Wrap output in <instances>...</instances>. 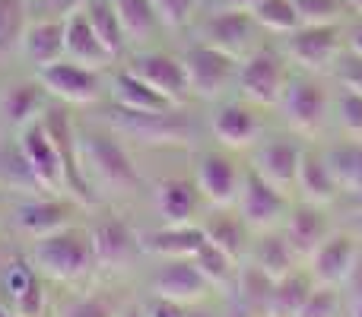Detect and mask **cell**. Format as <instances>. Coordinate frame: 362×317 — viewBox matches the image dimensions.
<instances>
[{
    "mask_svg": "<svg viewBox=\"0 0 362 317\" xmlns=\"http://www.w3.org/2000/svg\"><path fill=\"white\" fill-rule=\"evenodd\" d=\"M153 216L159 225H187L197 222L200 213L206 210L204 193H200L194 172H169L146 181Z\"/></svg>",
    "mask_w": 362,
    "mask_h": 317,
    "instance_id": "16",
    "label": "cell"
},
{
    "mask_svg": "<svg viewBox=\"0 0 362 317\" xmlns=\"http://www.w3.org/2000/svg\"><path fill=\"white\" fill-rule=\"evenodd\" d=\"M153 6L163 23V32H181L194 23L200 0H153Z\"/></svg>",
    "mask_w": 362,
    "mask_h": 317,
    "instance_id": "43",
    "label": "cell"
},
{
    "mask_svg": "<svg viewBox=\"0 0 362 317\" xmlns=\"http://www.w3.org/2000/svg\"><path fill=\"white\" fill-rule=\"evenodd\" d=\"M359 248H362L359 238L353 235L350 229L337 225V229H334L331 235H327L325 241L312 251V257L305 261V267H308V273L315 276V282H318V286L344 289L346 276H350L353 263H356Z\"/></svg>",
    "mask_w": 362,
    "mask_h": 317,
    "instance_id": "23",
    "label": "cell"
},
{
    "mask_svg": "<svg viewBox=\"0 0 362 317\" xmlns=\"http://www.w3.org/2000/svg\"><path fill=\"white\" fill-rule=\"evenodd\" d=\"M223 317H257V314L248 311V308H245L242 301H235L232 295H226L223 299Z\"/></svg>",
    "mask_w": 362,
    "mask_h": 317,
    "instance_id": "50",
    "label": "cell"
},
{
    "mask_svg": "<svg viewBox=\"0 0 362 317\" xmlns=\"http://www.w3.org/2000/svg\"><path fill=\"white\" fill-rule=\"evenodd\" d=\"M76 146L80 165L102 206H118L146 193V174L137 162V152L105 118L76 114Z\"/></svg>",
    "mask_w": 362,
    "mask_h": 317,
    "instance_id": "1",
    "label": "cell"
},
{
    "mask_svg": "<svg viewBox=\"0 0 362 317\" xmlns=\"http://www.w3.org/2000/svg\"><path fill=\"white\" fill-rule=\"evenodd\" d=\"M191 172L206 206H235L245 178V156L213 143L191 152Z\"/></svg>",
    "mask_w": 362,
    "mask_h": 317,
    "instance_id": "13",
    "label": "cell"
},
{
    "mask_svg": "<svg viewBox=\"0 0 362 317\" xmlns=\"http://www.w3.org/2000/svg\"><path fill=\"white\" fill-rule=\"evenodd\" d=\"M321 146H325L327 165H331L340 191H344V200L362 206V140L327 133V137L321 140Z\"/></svg>",
    "mask_w": 362,
    "mask_h": 317,
    "instance_id": "29",
    "label": "cell"
},
{
    "mask_svg": "<svg viewBox=\"0 0 362 317\" xmlns=\"http://www.w3.org/2000/svg\"><path fill=\"white\" fill-rule=\"evenodd\" d=\"M64 48H67V57L76 64H86L93 70H112L118 67L115 57L105 51V44L99 42V35L93 32V23H89L86 10L76 6L67 16V32H64Z\"/></svg>",
    "mask_w": 362,
    "mask_h": 317,
    "instance_id": "31",
    "label": "cell"
},
{
    "mask_svg": "<svg viewBox=\"0 0 362 317\" xmlns=\"http://www.w3.org/2000/svg\"><path fill=\"white\" fill-rule=\"evenodd\" d=\"M305 143L308 140H302L299 133H293L283 124H276L245 152V159H248V165L257 168L274 187H280L283 193L296 197V178H299V162H302Z\"/></svg>",
    "mask_w": 362,
    "mask_h": 317,
    "instance_id": "14",
    "label": "cell"
},
{
    "mask_svg": "<svg viewBox=\"0 0 362 317\" xmlns=\"http://www.w3.org/2000/svg\"><path fill=\"white\" fill-rule=\"evenodd\" d=\"M245 261L255 263V267L261 270V273H267L270 280H280V276H286L289 270H296L302 263L299 254L293 251V244H289V238L283 235V229L255 232Z\"/></svg>",
    "mask_w": 362,
    "mask_h": 317,
    "instance_id": "32",
    "label": "cell"
},
{
    "mask_svg": "<svg viewBox=\"0 0 362 317\" xmlns=\"http://www.w3.org/2000/svg\"><path fill=\"white\" fill-rule=\"evenodd\" d=\"M293 4L302 25L344 23V13H346V0H293Z\"/></svg>",
    "mask_w": 362,
    "mask_h": 317,
    "instance_id": "42",
    "label": "cell"
},
{
    "mask_svg": "<svg viewBox=\"0 0 362 317\" xmlns=\"http://www.w3.org/2000/svg\"><path fill=\"white\" fill-rule=\"evenodd\" d=\"M280 48L286 51L296 70L331 76L340 54L346 51V23L299 25L296 32L280 38Z\"/></svg>",
    "mask_w": 362,
    "mask_h": 317,
    "instance_id": "12",
    "label": "cell"
},
{
    "mask_svg": "<svg viewBox=\"0 0 362 317\" xmlns=\"http://www.w3.org/2000/svg\"><path fill=\"white\" fill-rule=\"evenodd\" d=\"M13 251H16V248H13L10 241H0V270H4V263L10 261V254H13Z\"/></svg>",
    "mask_w": 362,
    "mask_h": 317,
    "instance_id": "53",
    "label": "cell"
},
{
    "mask_svg": "<svg viewBox=\"0 0 362 317\" xmlns=\"http://www.w3.org/2000/svg\"><path fill=\"white\" fill-rule=\"evenodd\" d=\"M124 67L131 73H137L144 83H150L156 92H163L172 105L178 108H191L197 105L191 92V80H187L185 61L175 51H163V48H134L131 54L124 57Z\"/></svg>",
    "mask_w": 362,
    "mask_h": 317,
    "instance_id": "15",
    "label": "cell"
},
{
    "mask_svg": "<svg viewBox=\"0 0 362 317\" xmlns=\"http://www.w3.org/2000/svg\"><path fill=\"white\" fill-rule=\"evenodd\" d=\"M105 102L127 108V112H150V114H165L178 108L163 92H156L150 83H144L137 73H131L124 64L108 70V99Z\"/></svg>",
    "mask_w": 362,
    "mask_h": 317,
    "instance_id": "27",
    "label": "cell"
},
{
    "mask_svg": "<svg viewBox=\"0 0 362 317\" xmlns=\"http://www.w3.org/2000/svg\"><path fill=\"white\" fill-rule=\"evenodd\" d=\"M29 25V0H0V57L19 54Z\"/></svg>",
    "mask_w": 362,
    "mask_h": 317,
    "instance_id": "39",
    "label": "cell"
},
{
    "mask_svg": "<svg viewBox=\"0 0 362 317\" xmlns=\"http://www.w3.org/2000/svg\"><path fill=\"white\" fill-rule=\"evenodd\" d=\"M42 124H45V131H48V137L54 140L57 156H61L64 191H67V197H74L86 213L95 210V206H102L99 193L93 191V184H89L86 172H83V165H80V146H76V112L70 105H64V102L51 99L48 108L42 112Z\"/></svg>",
    "mask_w": 362,
    "mask_h": 317,
    "instance_id": "6",
    "label": "cell"
},
{
    "mask_svg": "<svg viewBox=\"0 0 362 317\" xmlns=\"http://www.w3.org/2000/svg\"><path fill=\"white\" fill-rule=\"evenodd\" d=\"M340 225H344V229H350L353 235L362 241V206H353V210L346 213L344 219H340Z\"/></svg>",
    "mask_w": 362,
    "mask_h": 317,
    "instance_id": "49",
    "label": "cell"
},
{
    "mask_svg": "<svg viewBox=\"0 0 362 317\" xmlns=\"http://www.w3.org/2000/svg\"><path fill=\"white\" fill-rule=\"evenodd\" d=\"M276 118L302 140H325L334 131V80L321 73L293 70L280 99Z\"/></svg>",
    "mask_w": 362,
    "mask_h": 317,
    "instance_id": "4",
    "label": "cell"
},
{
    "mask_svg": "<svg viewBox=\"0 0 362 317\" xmlns=\"http://www.w3.org/2000/svg\"><path fill=\"white\" fill-rule=\"evenodd\" d=\"M296 197L308 200V203H321V206L344 203V191H340L337 178H334L331 165H327L321 140H308L305 150H302L299 178H296Z\"/></svg>",
    "mask_w": 362,
    "mask_h": 317,
    "instance_id": "25",
    "label": "cell"
},
{
    "mask_svg": "<svg viewBox=\"0 0 362 317\" xmlns=\"http://www.w3.org/2000/svg\"><path fill=\"white\" fill-rule=\"evenodd\" d=\"M127 299L131 295H127L124 282L95 276L83 286L64 289V295L51 301L48 317H121Z\"/></svg>",
    "mask_w": 362,
    "mask_h": 317,
    "instance_id": "20",
    "label": "cell"
},
{
    "mask_svg": "<svg viewBox=\"0 0 362 317\" xmlns=\"http://www.w3.org/2000/svg\"><path fill=\"white\" fill-rule=\"evenodd\" d=\"M346 317H362V301H356V305H346Z\"/></svg>",
    "mask_w": 362,
    "mask_h": 317,
    "instance_id": "54",
    "label": "cell"
},
{
    "mask_svg": "<svg viewBox=\"0 0 362 317\" xmlns=\"http://www.w3.org/2000/svg\"><path fill=\"white\" fill-rule=\"evenodd\" d=\"M331 80L337 83V86L362 92V57L353 54V51H344L340 61H337V67H334V73H331Z\"/></svg>",
    "mask_w": 362,
    "mask_h": 317,
    "instance_id": "44",
    "label": "cell"
},
{
    "mask_svg": "<svg viewBox=\"0 0 362 317\" xmlns=\"http://www.w3.org/2000/svg\"><path fill=\"white\" fill-rule=\"evenodd\" d=\"M0 317H13V314H10V311H6V308H4V305H0Z\"/></svg>",
    "mask_w": 362,
    "mask_h": 317,
    "instance_id": "56",
    "label": "cell"
},
{
    "mask_svg": "<svg viewBox=\"0 0 362 317\" xmlns=\"http://www.w3.org/2000/svg\"><path fill=\"white\" fill-rule=\"evenodd\" d=\"M261 32L264 29L255 23L251 10H242V6H213L197 23V42L213 44V48L242 61L245 54H251L261 44V38H257Z\"/></svg>",
    "mask_w": 362,
    "mask_h": 317,
    "instance_id": "18",
    "label": "cell"
},
{
    "mask_svg": "<svg viewBox=\"0 0 362 317\" xmlns=\"http://www.w3.org/2000/svg\"><path fill=\"white\" fill-rule=\"evenodd\" d=\"M140 308H144V317H187V305L172 299H163V295H137Z\"/></svg>",
    "mask_w": 362,
    "mask_h": 317,
    "instance_id": "45",
    "label": "cell"
},
{
    "mask_svg": "<svg viewBox=\"0 0 362 317\" xmlns=\"http://www.w3.org/2000/svg\"><path fill=\"white\" fill-rule=\"evenodd\" d=\"M340 225V219L334 216V206H321V203H308V200L293 197V206H289L286 222L280 225L283 235L289 238L293 251L299 254V261L305 263L312 257V251L331 235Z\"/></svg>",
    "mask_w": 362,
    "mask_h": 317,
    "instance_id": "22",
    "label": "cell"
},
{
    "mask_svg": "<svg viewBox=\"0 0 362 317\" xmlns=\"http://www.w3.org/2000/svg\"><path fill=\"white\" fill-rule=\"evenodd\" d=\"M270 289H274V280L267 273L255 267V263L242 261L238 263V280H235V289H232V299L242 301L248 311H255L257 317H264L267 311V301H270Z\"/></svg>",
    "mask_w": 362,
    "mask_h": 317,
    "instance_id": "36",
    "label": "cell"
},
{
    "mask_svg": "<svg viewBox=\"0 0 362 317\" xmlns=\"http://www.w3.org/2000/svg\"><path fill=\"white\" fill-rule=\"evenodd\" d=\"M64 32H67V16L29 19V25H25V32H23L19 54H23L32 67H45V64L61 61V57H67Z\"/></svg>",
    "mask_w": 362,
    "mask_h": 317,
    "instance_id": "30",
    "label": "cell"
},
{
    "mask_svg": "<svg viewBox=\"0 0 362 317\" xmlns=\"http://www.w3.org/2000/svg\"><path fill=\"white\" fill-rule=\"evenodd\" d=\"M267 108L251 105L242 95H229V99L210 105V114H206V133H210L213 143L226 146L232 152H248L264 133L270 131L267 121Z\"/></svg>",
    "mask_w": 362,
    "mask_h": 317,
    "instance_id": "7",
    "label": "cell"
},
{
    "mask_svg": "<svg viewBox=\"0 0 362 317\" xmlns=\"http://www.w3.org/2000/svg\"><path fill=\"white\" fill-rule=\"evenodd\" d=\"M83 10H86L99 42L105 44V51L115 57V64H124V57L131 54V42H127V32H124V25H121L115 4L112 0H83Z\"/></svg>",
    "mask_w": 362,
    "mask_h": 317,
    "instance_id": "34",
    "label": "cell"
},
{
    "mask_svg": "<svg viewBox=\"0 0 362 317\" xmlns=\"http://www.w3.org/2000/svg\"><path fill=\"white\" fill-rule=\"evenodd\" d=\"M118 19L127 32V42L134 48H146L150 42H156V35L163 32V23L156 16V6L153 0H112Z\"/></svg>",
    "mask_w": 362,
    "mask_h": 317,
    "instance_id": "35",
    "label": "cell"
},
{
    "mask_svg": "<svg viewBox=\"0 0 362 317\" xmlns=\"http://www.w3.org/2000/svg\"><path fill=\"white\" fill-rule=\"evenodd\" d=\"M80 213L86 210L67 193H23L6 210V225L23 241H32V238L51 235V232L64 229L70 222H80L76 219Z\"/></svg>",
    "mask_w": 362,
    "mask_h": 317,
    "instance_id": "9",
    "label": "cell"
},
{
    "mask_svg": "<svg viewBox=\"0 0 362 317\" xmlns=\"http://www.w3.org/2000/svg\"><path fill=\"white\" fill-rule=\"evenodd\" d=\"M35 76L48 89L51 99L70 108H99L108 99V70H93L70 57L35 67Z\"/></svg>",
    "mask_w": 362,
    "mask_h": 317,
    "instance_id": "11",
    "label": "cell"
},
{
    "mask_svg": "<svg viewBox=\"0 0 362 317\" xmlns=\"http://www.w3.org/2000/svg\"><path fill=\"white\" fill-rule=\"evenodd\" d=\"M346 51L362 57V13H359V19L346 23Z\"/></svg>",
    "mask_w": 362,
    "mask_h": 317,
    "instance_id": "48",
    "label": "cell"
},
{
    "mask_svg": "<svg viewBox=\"0 0 362 317\" xmlns=\"http://www.w3.org/2000/svg\"><path fill=\"white\" fill-rule=\"evenodd\" d=\"M146 295H163V299L181 301V305H197L206 299H219L216 286L204 276V270L194 263V257H165L153 261L146 273Z\"/></svg>",
    "mask_w": 362,
    "mask_h": 317,
    "instance_id": "17",
    "label": "cell"
},
{
    "mask_svg": "<svg viewBox=\"0 0 362 317\" xmlns=\"http://www.w3.org/2000/svg\"><path fill=\"white\" fill-rule=\"evenodd\" d=\"M86 229L93 238L95 267L102 280L127 282V276L140 273V263L146 261L140 229L118 210V206H95L86 213Z\"/></svg>",
    "mask_w": 362,
    "mask_h": 317,
    "instance_id": "3",
    "label": "cell"
},
{
    "mask_svg": "<svg viewBox=\"0 0 362 317\" xmlns=\"http://www.w3.org/2000/svg\"><path fill=\"white\" fill-rule=\"evenodd\" d=\"M293 61L286 57V51L280 44L261 42L251 54H245L238 61V76H235V95L248 99L251 105L276 112L280 99L289 86L293 76Z\"/></svg>",
    "mask_w": 362,
    "mask_h": 317,
    "instance_id": "5",
    "label": "cell"
},
{
    "mask_svg": "<svg viewBox=\"0 0 362 317\" xmlns=\"http://www.w3.org/2000/svg\"><path fill=\"white\" fill-rule=\"evenodd\" d=\"M206 241L204 229L197 222L187 225H150L140 229V244H144L146 261H165V257H194L200 244Z\"/></svg>",
    "mask_w": 362,
    "mask_h": 317,
    "instance_id": "28",
    "label": "cell"
},
{
    "mask_svg": "<svg viewBox=\"0 0 362 317\" xmlns=\"http://www.w3.org/2000/svg\"><path fill=\"white\" fill-rule=\"evenodd\" d=\"M251 16H255V23L261 25L267 35H280V38L302 25L293 0H257V4L251 6Z\"/></svg>",
    "mask_w": 362,
    "mask_h": 317,
    "instance_id": "38",
    "label": "cell"
},
{
    "mask_svg": "<svg viewBox=\"0 0 362 317\" xmlns=\"http://www.w3.org/2000/svg\"><path fill=\"white\" fill-rule=\"evenodd\" d=\"M318 286L315 276L308 273L305 263H299L296 270H289L286 276L274 280V289H270V301L264 317H299L305 299L312 295V289Z\"/></svg>",
    "mask_w": 362,
    "mask_h": 317,
    "instance_id": "33",
    "label": "cell"
},
{
    "mask_svg": "<svg viewBox=\"0 0 362 317\" xmlns=\"http://www.w3.org/2000/svg\"><path fill=\"white\" fill-rule=\"evenodd\" d=\"M340 137L362 140V92L334 83V131Z\"/></svg>",
    "mask_w": 362,
    "mask_h": 317,
    "instance_id": "40",
    "label": "cell"
},
{
    "mask_svg": "<svg viewBox=\"0 0 362 317\" xmlns=\"http://www.w3.org/2000/svg\"><path fill=\"white\" fill-rule=\"evenodd\" d=\"M194 263L204 270V276L216 286V292L223 295V299L232 295L235 280H238V261H232V257L226 254V251H219L213 241H204L200 251L194 254Z\"/></svg>",
    "mask_w": 362,
    "mask_h": 317,
    "instance_id": "37",
    "label": "cell"
},
{
    "mask_svg": "<svg viewBox=\"0 0 362 317\" xmlns=\"http://www.w3.org/2000/svg\"><path fill=\"white\" fill-rule=\"evenodd\" d=\"M197 225L204 229L206 241H213L219 251H226L232 261H238V263L245 261L255 232L248 229V222L242 219V213H238L235 206H206V210L200 213Z\"/></svg>",
    "mask_w": 362,
    "mask_h": 317,
    "instance_id": "26",
    "label": "cell"
},
{
    "mask_svg": "<svg viewBox=\"0 0 362 317\" xmlns=\"http://www.w3.org/2000/svg\"><path fill=\"white\" fill-rule=\"evenodd\" d=\"M346 6H353L356 13H362V0H346Z\"/></svg>",
    "mask_w": 362,
    "mask_h": 317,
    "instance_id": "55",
    "label": "cell"
},
{
    "mask_svg": "<svg viewBox=\"0 0 362 317\" xmlns=\"http://www.w3.org/2000/svg\"><path fill=\"white\" fill-rule=\"evenodd\" d=\"M51 301V282L35 270L29 254L16 248L0 270V305L13 317H48Z\"/></svg>",
    "mask_w": 362,
    "mask_h": 317,
    "instance_id": "10",
    "label": "cell"
},
{
    "mask_svg": "<svg viewBox=\"0 0 362 317\" xmlns=\"http://www.w3.org/2000/svg\"><path fill=\"white\" fill-rule=\"evenodd\" d=\"M344 299H346V305L362 301V248L356 254V263H353L350 276H346V282H344Z\"/></svg>",
    "mask_w": 362,
    "mask_h": 317,
    "instance_id": "46",
    "label": "cell"
},
{
    "mask_svg": "<svg viewBox=\"0 0 362 317\" xmlns=\"http://www.w3.org/2000/svg\"><path fill=\"white\" fill-rule=\"evenodd\" d=\"M257 0H216V6H242V10H251Z\"/></svg>",
    "mask_w": 362,
    "mask_h": 317,
    "instance_id": "52",
    "label": "cell"
},
{
    "mask_svg": "<svg viewBox=\"0 0 362 317\" xmlns=\"http://www.w3.org/2000/svg\"><path fill=\"white\" fill-rule=\"evenodd\" d=\"M181 61H185L187 80H191L194 102H200V105H216V102L235 95L238 57H232V54H226V51L194 38V42L181 51Z\"/></svg>",
    "mask_w": 362,
    "mask_h": 317,
    "instance_id": "8",
    "label": "cell"
},
{
    "mask_svg": "<svg viewBox=\"0 0 362 317\" xmlns=\"http://www.w3.org/2000/svg\"><path fill=\"white\" fill-rule=\"evenodd\" d=\"M29 4H48V0H29Z\"/></svg>",
    "mask_w": 362,
    "mask_h": 317,
    "instance_id": "57",
    "label": "cell"
},
{
    "mask_svg": "<svg viewBox=\"0 0 362 317\" xmlns=\"http://www.w3.org/2000/svg\"><path fill=\"white\" fill-rule=\"evenodd\" d=\"M48 102H51L48 89L42 86V80H38L35 73L6 80L4 86H0V124H4L10 133H16L19 127H25L35 118H42Z\"/></svg>",
    "mask_w": 362,
    "mask_h": 317,
    "instance_id": "24",
    "label": "cell"
},
{
    "mask_svg": "<svg viewBox=\"0 0 362 317\" xmlns=\"http://www.w3.org/2000/svg\"><path fill=\"white\" fill-rule=\"evenodd\" d=\"M299 317H346V299L344 289L337 286H315L305 299Z\"/></svg>",
    "mask_w": 362,
    "mask_h": 317,
    "instance_id": "41",
    "label": "cell"
},
{
    "mask_svg": "<svg viewBox=\"0 0 362 317\" xmlns=\"http://www.w3.org/2000/svg\"><path fill=\"white\" fill-rule=\"evenodd\" d=\"M16 143L23 152L25 165H29L32 178H35L38 191L42 193H67L64 191V168H61V156H57L54 140L48 137L42 118H35L32 124L19 127L16 131Z\"/></svg>",
    "mask_w": 362,
    "mask_h": 317,
    "instance_id": "21",
    "label": "cell"
},
{
    "mask_svg": "<svg viewBox=\"0 0 362 317\" xmlns=\"http://www.w3.org/2000/svg\"><path fill=\"white\" fill-rule=\"evenodd\" d=\"M23 251L51 286L74 289L99 276L93 238H89V229L83 219L51 232V235L32 238V241L23 244Z\"/></svg>",
    "mask_w": 362,
    "mask_h": 317,
    "instance_id": "2",
    "label": "cell"
},
{
    "mask_svg": "<svg viewBox=\"0 0 362 317\" xmlns=\"http://www.w3.org/2000/svg\"><path fill=\"white\" fill-rule=\"evenodd\" d=\"M121 317H144V308H140L137 295H131V299L124 301V308H121Z\"/></svg>",
    "mask_w": 362,
    "mask_h": 317,
    "instance_id": "51",
    "label": "cell"
},
{
    "mask_svg": "<svg viewBox=\"0 0 362 317\" xmlns=\"http://www.w3.org/2000/svg\"><path fill=\"white\" fill-rule=\"evenodd\" d=\"M187 317H223V295L197 301V305H187Z\"/></svg>",
    "mask_w": 362,
    "mask_h": 317,
    "instance_id": "47",
    "label": "cell"
},
{
    "mask_svg": "<svg viewBox=\"0 0 362 317\" xmlns=\"http://www.w3.org/2000/svg\"><path fill=\"white\" fill-rule=\"evenodd\" d=\"M289 206H293V197L283 193L280 187H274L245 159V178H242V191H238V200H235V210L242 213L248 229L251 232L280 229L289 216Z\"/></svg>",
    "mask_w": 362,
    "mask_h": 317,
    "instance_id": "19",
    "label": "cell"
}]
</instances>
